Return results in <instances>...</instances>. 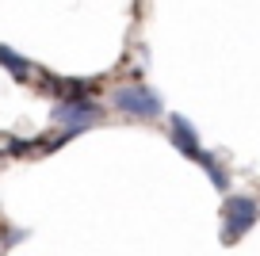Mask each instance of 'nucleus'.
<instances>
[{"instance_id":"7","label":"nucleus","mask_w":260,"mask_h":256,"mask_svg":"<svg viewBox=\"0 0 260 256\" xmlns=\"http://www.w3.org/2000/svg\"><path fill=\"white\" fill-rule=\"evenodd\" d=\"M195 165H199V168L207 172V176H211V184L218 187V191H226V187H230V176H226V168H222L218 161H214V153L199 149V153H195Z\"/></svg>"},{"instance_id":"3","label":"nucleus","mask_w":260,"mask_h":256,"mask_svg":"<svg viewBox=\"0 0 260 256\" xmlns=\"http://www.w3.org/2000/svg\"><path fill=\"white\" fill-rule=\"evenodd\" d=\"M111 104L119 107L122 115H130V119H157V115L165 111L161 96H157L153 88H146V84H126V88H115L111 92Z\"/></svg>"},{"instance_id":"2","label":"nucleus","mask_w":260,"mask_h":256,"mask_svg":"<svg viewBox=\"0 0 260 256\" xmlns=\"http://www.w3.org/2000/svg\"><path fill=\"white\" fill-rule=\"evenodd\" d=\"M100 104L96 100H88V96H81V100H57V107L50 111V122L54 126H61V130H69V134H81V130H92L100 122Z\"/></svg>"},{"instance_id":"6","label":"nucleus","mask_w":260,"mask_h":256,"mask_svg":"<svg viewBox=\"0 0 260 256\" xmlns=\"http://www.w3.org/2000/svg\"><path fill=\"white\" fill-rule=\"evenodd\" d=\"M0 69L8 73V77H16L19 84H23V80H31V61H27L23 54H16L12 46H4V42H0Z\"/></svg>"},{"instance_id":"1","label":"nucleus","mask_w":260,"mask_h":256,"mask_svg":"<svg viewBox=\"0 0 260 256\" xmlns=\"http://www.w3.org/2000/svg\"><path fill=\"white\" fill-rule=\"evenodd\" d=\"M260 218V203L249 199V195H230L226 207H222V245H234L245 233L256 226Z\"/></svg>"},{"instance_id":"4","label":"nucleus","mask_w":260,"mask_h":256,"mask_svg":"<svg viewBox=\"0 0 260 256\" xmlns=\"http://www.w3.org/2000/svg\"><path fill=\"white\" fill-rule=\"evenodd\" d=\"M169 142L176 145L187 161H195V153L203 149V145H199V138H195V126L184 119V115H172V119H169Z\"/></svg>"},{"instance_id":"5","label":"nucleus","mask_w":260,"mask_h":256,"mask_svg":"<svg viewBox=\"0 0 260 256\" xmlns=\"http://www.w3.org/2000/svg\"><path fill=\"white\" fill-rule=\"evenodd\" d=\"M46 92L57 100H81L92 92V80H77V77H50L46 80Z\"/></svg>"}]
</instances>
